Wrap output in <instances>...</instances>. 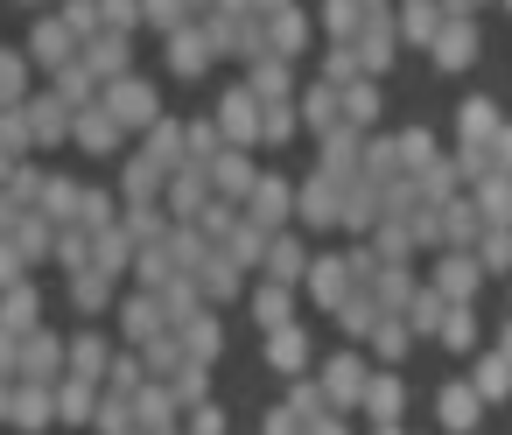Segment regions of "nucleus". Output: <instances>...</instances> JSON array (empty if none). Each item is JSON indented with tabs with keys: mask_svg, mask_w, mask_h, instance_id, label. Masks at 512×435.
Here are the masks:
<instances>
[{
	"mask_svg": "<svg viewBox=\"0 0 512 435\" xmlns=\"http://www.w3.org/2000/svg\"><path fill=\"white\" fill-rule=\"evenodd\" d=\"M64 372H71V344H64L57 330H29V337H22V379L57 386Z\"/></svg>",
	"mask_w": 512,
	"mask_h": 435,
	"instance_id": "f257e3e1",
	"label": "nucleus"
},
{
	"mask_svg": "<svg viewBox=\"0 0 512 435\" xmlns=\"http://www.w3.org/2000/svg\"><path fill=\"white\" fill-rule=\"evenodd\" d=\"M99 106L113 113V127H120V134H127V127H155V92H148L141 78L106 85V92H99Z\"/></svg>",
	"mask_w": 512,
	"mask_h": 435,
	"instance_id": "f03ea898",
	"label": "nucleus"
},
{
	"mask_svg": "<svg viewBox=\"0 0 512 435\" xmlns=\"http://www.w3.org/2000/svg\"><path fill=\"white\" fill-rule=\"evenodd\" d=\"M78 64L99 78V85H120V78H134L127 64H134V50H127V36H113V29H99L85 50H78Z\"/></svg>",
	"mask_w": 512,
	"mask_h": 435,
	"instance_id": "7ed1b4c3",
	"label": "nucleus"
},
{
	"mask_svg": "<svg viewBox=\"0 0 512 435\" xmlns=\"http://www.w3.org/2000/svg\"><path fill=\"white\" fill-rule=\"evenodd\" d=\"M22 57H29V64H43V71L57 78L64 64H78V36H71L64 22H36V29H29V50H22Z\"/></svg>",
	"mask_w": 512,
	"mask_h": 435,
	"instance_id": "20e7f679",
	"label": "nucleus"
},
{
	"mask_svg": "<svg viewBox=\"0 0 512 435\" xmlns=\"http://www.w3.org/2000/svg\"><path fill=\"white\" fill-rule=\"evenodd\" d=\"M22 113H29V134H36V148H57V141H71V106H64L57 92H36Z\"/></svg>",
	"mask_w": 512,
	"mask_h": 435,
	"instance_id": "39448f33",
	"label": "nucleus"
},
{
	"mask_svg": "<svg viewBox=\"0 0 512 435\" xmlns=\"http://www.w3.org/2000/svg\"><path fill=\"white\" fill-rule=\"evenodd\" d=\"M71 141L85 148V155H120V127H113V113L92 99L85 113H71Z\"/></svg>",
	"mask_w": 512,
	"mask_h": 435,
	"instance_id": "423d86ee",
	"label": "nucleus"
},
{
	"mask_svg": "<svg viewBox=\"0 0 512 435\" xmlns=\"http://www.w3.org/2000/svg\"><path fill=\"white\" fill-rule=\"evenodd\" d=\"M162 323H169L162 295H148V288H141V295H127V302H120V330H127V337H134L141 351H148V344L162 337Z\"/></svg>",
	"mask_w": 512,
	"mask_h": 435,
	"instance_id": "0eeeda50",
	"label": "nucleus"
},
{
	"mask_svg": "<svg viewBox=\"0 0 512 435\" xmlns=\"http://www.w3.org/2000/svg\"><path fill=\"white\" fill-rule=\"evenodd\" d=\"M106 372H113V351H106V337H99V330H78V337H71V372H64V379H85V386H99Z\"/></svg>",
	"mask_w": 512,
	"mask_h": 435,
	"instance_id": "6e6552de",
	"label": "nucleus"
},
{
	"mask_svg": "<svg viewBox=\"0 0 512 435\" xmlns=\"http://www.w3.org/2000/svg\"><path fill=\"white\" fill-rule=\"evenodd\" d=\"M0 330H8V337H29V330H43V302H36V288H29V281L0 295Z\"/></svg>",
	"mask_w": 512,
	"mask_h": 435,
	"instance_id": "1a4fd4ad",
	"label": "nucleus"
},
{
	"mask_svg": "<svg viewBox=\"0 0 512 435\" xmlns=\"http://www.w3.org/2000/svg\"><path fill=\"white\" fill-rule=\"evenodd\" d=\"M78 211H85V190H78L71 176H50V190H43V218H50L57 232H71V225H78Z\"/></svg>",
	"mask_w": 512,
	"mask_h": 435,
	"instance_id": "9d476101",
	"label": "nucleus"
},
{
	"mask_svg": "<svg viewBox=\"0 0 512 435\" xmlns=\"http://www.w3.org/2000/svg\"><path fill=\"white\" fill-rule=\"evenodd\" d=\"M22 260H57V225L43 218V211H29L22 225H15V239H8Z\"/></svg>",
	"mask_w": 512,
	"mask_h": 435,
	"instance_id": "9b49d317",
	"label": "nucleus"
},
{
	"mask_svg": "<svg viewBox=\"0 0 512 435\" xmlns=\"http://www.w3.org/2000/svg\"><path fill=\"white\" fill-rule=\"evenodd\" d=\"M134 253H141V246H134V239H127V232H120V225H113V232H99V239H92V267H99V274H106V281H120V274H127V267H134Z\"/></svg>",
	"mask_w": 512,
	"mask_h": 435,
	"instance_id": "f8f14e48",
	"label": "nucleus"
},
{
	"mask_svg": "<svg viewBox=\"0 0 512 435\" xmlns=\"http://www.w3.org/2000/svg\"><path fill=\"white\" fill-rule=\"evenodd\" d=\"M169 414H176V393L148 379V386L134 393V428H141V435H162V428H169Z\"/></svg>",
	"mask_w": 512,
	"mask_h": 435,
	"instance_id": "ddd939ff",
	"label": "nucleus"
},
{
	"mask_svg": "<svg viewBox=\"0 0 512 435\" xmlns=\"http://www.w3.org/2000/svg\"><path fill=\"white\" fill-rule=\"evenodd\" d=\"M50 92H57V99H64V106H71V113H85V106H92V99H99V92H106V85H99V78H92V71H85V64H64V71H57V78H50Z\"/></svg>",
	"mask_w": 512,
	"mask_h": 435,
	"instance_id": "4468645a",
	"label": "nucleus"
},
{
	"mask_svg": "<svg viewBox=\"0 0 512 435\" xmlns=\"http://www.w3.org/2000/svg\"><path fill=\"white\" fill-rule=\"evenodd\" d=\"M36 92H29V57L22 50H0V113L8 106H29Z\"/></svg>",
	"mask_w": 512,
	"mask_h": 435,
	"instance_id": "2eb2a0df",
	"label": "nucleus"
},
{
	"mask_svg": "<svg viewBox=\"0 0 512 435\" xmlns=\"http://www.w3.org/2000/svg\"><path fill=\"white\" fill-rule=\"evenodd\" d=\"M162 183H169V176H162L148 155H134V162H127V183H120V204H155Z\"/></svg>",
	"mask_w": 512,
	"mask_h": 435,
	"instance_id": "dca6fc26",
	"label": "nucleus"
},
{
	"mask_svg": "<svg viewBox=\"0 0 512 435\" xmlns=\"http://www.w3.org/2000/svg\"><path fill=\"white\" fill-rule=\"evenodd\" d=\"M120 232L134 239V246H162L169 232H162V211L155 204H120Z\"/></svg>",
	"mask_w": 512,
	"mask_h": 435,
	"instance_id": "f3484780",
	"label": "nucleus"
},
{
	"mask_svg": "<svg viewBox=\"0 0 512 435\" xmlns=\"http://www.w3.org/2000/svg\"><path fill=\"white\" fill-rule=\"evenodd\" d=\"M71 302H78L85 316H99V309H113V281H106L99 267H78V274H71Z\"/></svg>",
	"mask_w": 512,
	"mask_h": 435,
	"instance_id": "a211bd4d",
	"label": "nucleus"
},
{
	"mask_svg": "<svg viewBox=\"0 0 512 435\" xmlns=\"http://www.w3.org/2000/svg\"><path fill=\"white\" fill-rule=\"evenodd\" d=\"M92 414H99V386L57 379V421H92Z\"/></svg>",
	"mask_w": 512,
	"mask_h": 435,
	"instance_id": "6ab92c4d",
	"label": "nucleus"
},
{
	"mask_svg": "<svg viewBox=\"0 0 512 435\" xmlns=\"http://www.w3.org/2000/svg\"><path fill=\"white\" fill-rule=\"evenodd\" d=\"M113 225H120V197H106V190H85L78 232H85V239H99V232H113Z\"/></svg>",
	"mask_w": 512,
	"mask_h": 435,
	"instance_id": "aec40b11",
	"label": "nucleus"
},
{
	"mask_svg": "<svg viewBox=\"0 0 512 435\" xmlns=\"http://www.w3.org/2000/svg\"><path fill=\"white\" fill-rule=\"evenodd\" d=\"M218 43L204 36V29H176V43H169V64L176 71H204V57H211Z\"/></svg>",
	"mask_w": 512,
	"mask_h": 435,
	"instance_id": "412c9836",
	"label": "nucleus"
},
{
	"mask_svg": "<svg viewBox=\"0 0 512 435\" xmlns=\"http://www.w3.org/2000/svg\"><path fill=\"white\" fill-rule=\"evenodd\" d=\"M148 162H155L162 176H176V169H183V134L155 120V127H148Z\"/></svg>",
	"mask_w": 512,
	"mask_h": 435,
	"instance_id": "4be33fe9",
	"label": "nucleus"
},
{
	"mask_svg": "<svg viewBox=\"0 0 512 435\" xmlns=\"http://www.w3.org/2000/svg\"><path fill=\"white\" fill-rule=\"evenodd\" d=\"M43 190H50V176H43L36 162H15V176H8V197H15L22 211H43Z\"/></svg>",
	"mask_w": 512,
	"mask_h": 435,
	"instance_id": "5701e85b",
	"label": "nucleus"
},
{
	"mask_svg": "<svg viewBox=\"0 0 512 435\" xmlns=\"http://www.w3.org/2000/svg\"><path fill=\"white\" fill-rule=\"evenodd\" d=\"M169 204H176L183 218H197V211H204V169H176V176H169Z\"/></svg>",
	"mask_w": 512,
	"mask_h": 435,
	"instance_id": "b1692460",
	"label": "nucleus"
},
{
	"mask_svg": "<svg viewBox=\"0 0 512 435\" xmlns=\"http://www.w3.org/2000/svg\"><path fill=\"white\" fill-rule=\"evenodd\" d=\"M57 22H64L71 36H78V50H85V43H92V36L106 29V22H99V0H64V15H57Z\"/></svg>",
	"mask_w": 512,
	"mask_h": 435,
	"instance_id": "393cba45",
	"label": "nucleus"
},
{
	"mask_svg": "<svg viewBox=\"0 0 512 435\" xmlns=\"http://www.w3.org/2000/svg\"><path fill=\"white\" fill-rule=\"evenodd\" d=\"M0 148H8L15 162H29L36 134H29V113H22V106H8V113H0Z\"/></svg>",
	"mask_w": 512,
	"mask_h": 435,
	"instance_id": "a878e982",
	"label": "nucleus"
},
{
	"mask_svg": "<svg viewBox=\"0 0 512 435\" xmlns=\"http://www.w3.org/2000/svg\"><path fill=\"white\" fill-rule=\"evenodd\" d=\"M92 428H99V435H134V400L106 393V400H99V414H92Z\"/></svg>",
	"mask_w": 512,
	"mask_h": 435,
	"instance_id": "bb28decb",
	"label": "nucleus"
},
{
	"mask_svg": "<svg viewBox=\"0 0 512 435\" xmlns=\"http://www.w3.org/2000/svg\"><path fill=\"white\" fill-rule=\"evenodd\" d=\"M141 372H148V365H141V358H113V372H106V393H120V400H134V393H141V386H148V379H141Z\"/></svg>",
	"mask_w": 512,
	"mask_h": 435,
	"instance_id": "cd10ccee",
	"label": "nucleus"
},
{
	"mask_svg": "<svg viewBox=\"0 0 512 435\" xmlns=\"http://www.w3.org/2000/svg\"><path fill=\"white\" fill-rule=\"evenodd\" d=\"M183 351H190V358H211V351H218V323H211V316H190V323H183Z\"/></svg>",
	"mask_w": 512,
	"mask_h": 435,
	"instance_id": "c85d7f7f",
	"label": "nucleus"
},
{
	"mask_svg": "<svg viewBox=\"0 0 512 435\" xmlns=\"http://www.w3.org/2000/svg\"><path fill=\"white\" fill-rule=\"evenodd\" d=\"M57 260H64L71 274H78V267H92V239H85L78 225H71V232H57Z\"/></svg>",
	"mask_w": 512,
	"mask_h": 435,
	"instance_id": "c756f323",
	"label": "nucleus"
},
{
	"mask_svg": "<svg viewBox=\"0 0 512 435\" xmlns=\"http://www.w3.org/2000/svg\"><path fill=\"white\" fill-rule=\"evenodd\" d=\"M183 365H190V351H183L176 337H155V344H148V372H183Z\"/></svg>",
	"mask_w": 512,
	"mask_h": 435,
	"instance_id": "7c9ffc66",
	"label": "nucleus"
},
{
	"mask_svg": "<svg viewBox=\"0 0 512 435\" xmlns=\"http://www.w3.org/2000/svg\"><path fill=\"white\" fill-rule=\"evenodd\" d=\"M197 281H204L211 295H232V260H225V253H204V267H197Z\"/></svg>",
	"mask_w": 512,
	"mask_h": 435,
	"instance_id": "2f4dec72",
	"label": "nucleus"
},
{
	"mask_svg": "<svg viewBox=\"0 0 512 435\" xmlns=\"http://www.w3.org/2000/svg\"><path fill=\"white\" fill-rule=\"evenodd\" d=\"M169 393H176V407H197V400H204V365L190 358V365L176 372V386H169Z\"/></svg>",
	"mask_w": 512,
	"mask_h": 435,
	"instance_id": "473e14b6",
	"label": "nucleus"
},
{
	"mask_svg": "<svg viewBox=\"0 0 512 435\" xmlns=\"http://www.w3.org/2000/svg\"><path fill=\"white\" fill-rule=\"evenodd\" d=\"M134 15H141V0H99V22H106L113 36H127V29H134Z\"/></svg>",
	"mask_w": 512,
	"mask_h": 435,
	"instance_id": "72a5a7b5",
	"label": "nucleus"
},
{
	"mask_svg": "<svg viewBox=\"0 0 512 435\" xmlns=\"http://www.w3.org/2000/svg\"><path fill=\"white\" fill-rule=\"evenodd\" d=\"M22 281H29V260H22L8 239H0V295H8V288H22Z\"/></svg>",
	"mask_w": 512,
	"mask_h": 435,
	"instance_id": "f704fd0d",
	"label": "nucleus"
},
{
	"mask_svg": "<svg viewBox=\"0 0 512 435\" xmlns=\"http://www.w3.org/2000/svg\"><path fill=\"white\" fill-rule=\"evenodd\" d=\"M141 15H148L155 29H176V22H183V0H141Z\"/></svg>",
	"mask_w": 512,
	"mask_h": 435,
	"instance_id": "c9c22d12",
	"label": "nucleus"
},
{
	"mask_svg": "<svg viewBox=\"0 0 512 435\" xmlns=\"http://www.w3.org/2000/svg\"><path fill=\"white\" fill-rule=\"evenodd\" d=\"M0 379H22V337L0 330Z\"/></svg>",
	"mask_w": 512,
	"mask_h": 435,
	"instance_id": "e433bc0d",
	"label": "nucleus"
},
{
	"mask_svg": "<svg viewBox=\"0 0 512 435\" xmlns=\"http://www.w3.org/2000/svg\"><path fill=\"white\" fill-rule=\"evenodd\" d=\"M22 218H29V211H22L8 190H0V239H15V225H22Z\"/></svg>",
	"mask_w": 512,
	"mask_h": 435,
	"instance_id": "4c0bfd02",
	"label": "nucleus"
},
{
	"mask_svg": "<svg viewBox=\"0 0 512 435\" xmlns=\"http://www.w3.org/2000/svg\"><path fill=\"white\" fill-rule=\"evenodd\" d=\"M218 183H225V190H239V183H246V162H232V155H225V162H218Z\"/></svg>",
	"mask_w": 512,
	"mask_h": 435,
	"instance_id": "58836bf2",
	"label": "nucleus"
},
{
	"mask_svg": "<svg viewBox=\"0 0 512 435\" xmlns=\"http://www.w3.org/2000/svg\"><path fill=\"white\" fill-rule=\"evenodd\" d=\"M190 435H218V407H197V421H190Z\"/></svg>",
	"mask_w": 512,
	"mask_h": 435,
	"instance_id": "ea45409f",
	"label": "nucleus"
},
{
	"mask_svg": "<svg viewBox=\"0 0 512 435\" xmlns=\"http://www.w3.org/2000/svg\"><path fill=\"white\" fill-rule=\"evenodd\" d=\"M8 176H15V155H8V148H0V190H8Z\"/></svg>",
	"mask_w": 512,
	"mask_h": 435,
	"instance_id": "a19ab883",
	"label": "nucleus"
},
{
	"mask_svg": "<svg viewBox=\"0 0 512 435\" xmlns=\"http://www.w3.org/2000/svg\"><path fill=\"white\" fill-rule=\"evenodd\" d=\"M29 8H43V0H29Z\"/></svg>",
	"mask_w": 512,
	"mask_h": 435,
	"instance_id": "79ce46f5",
	"label": "nucleus"
},
{
	"mask_svg": "<svg viewBox=\"0 0 512 435\" xmlns=\"http://www.w3.org/2000/svg\"><path fill=\"white\" fill-rule=\"evenodd\" d=\"M134 435H141V428H134Z\"/></svg>",
	"mask_w": 512,
	"mask_h": 435,
	"instance_id": "37998d69",
	"label": "nucleus"
}]
</instances>
